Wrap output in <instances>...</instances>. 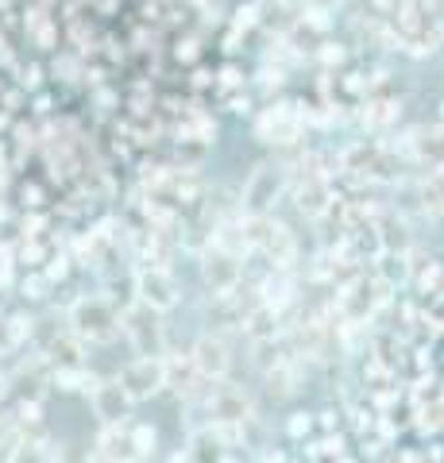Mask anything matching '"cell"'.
Returning <instances> with one entry per match:
<instances>
[{
  "label": "cell",
  "mask_w": 444,
  "mask_h": 463,
  "mask_svg": "<svg viewBox=\"0 0 444 463\" xmlns=\"http://www.w3.org/2000/svg\"><path fill=\"white\" fill-rule=\"evenodd\" d=\"M209 410H213V417H217V425H243L251 417L248 398H243L240 390H228V386L213 390V394H209Z\"/></svg>",
  "instance_id": "9c48e42d"
},
{
  "label": "cell",
  "mask_w": 444,
  "mask_h": 463,
  "mask_svg": "<svg viewBox=\"0 0 444 463\" xmlns=\"http://www.w3.org/2000/svg\"><path fill=\"white\" fill-rule=\"evenodd\" d=\"M221 444H224V437H221V432H213V429L194 432V440H190V459H194V463H221V459H224Z\"/></svg>",
  "instance_id": "2e32d148"
},
{
  "label": "cell",
  "mask_w": 444,
  "mask_h": 463,
  "mask_svg": "<svg viewBox=\"0 0 444 463\" xmlns=\"http://www.w3.org/2000/svg\"><path fill=\"white\" fill-rule=\"evenodd\" d=\"M5 463H54V456L47 452V444H32L27 437H20V444L12 448V456Z\"/></svg>",
  "instance_id": "ac0fdd59"
},
{
  "label": "cell",
  "mask_w": 444,
  "mask_h": 463,
  "mask_svg": "<svg viewBox=\"0 0 444 463\" xmlns=\"http://www.w3.org/2000/svg\"><path fill=\"white\" fill-rule=\"evenodd\" d=\"M70 328L78 340H112L120 328V317L112 313L105 298H81L70 306Z\"/></svg>",
  "instance_id": "7a4b0ae2"
},
{
  "label": "cell",
  "mask_w": 444,
  "mask_h": 463,
  "mask_svg": "<svg viewBox=\"0 0 444 463\" xmlns=\"http://www.w3.org/2000/svg\"><path fill=\"white\" fill-rule=\"evenodd\" d=\"M190 364L197 367V374H202L205 383H221L228 367H232V355H228V344L221 336H202L190 352Z\"/></svg>",
  "instance_id": "52a82bcc"
},
{
  "label": "cell",
  "mask_w": 444,
  "mask_h": 463,
  "mask_svg": "<svg viewBox=\"0 0 444 463\" xmlns=\"http://www.w3.org/2000/svg\"><path fill=\"white\" fill-rule=\"evenodd\" d=\"M340 309H344L348 321H367V313L375 309V294H371V286L367 282H352L340 294Z\"/></svg>",
  "instance_id": "8fae6325"
},
{
  "label": "cell",
  "mask_w": 444,
  "mask_h": 463,
  "mask_svg": "<svg viewBox=\"0 0 444 463\" xmlns=\"http://www.w3.org/2000/svg\"><path fill=\"white\" fill-rule=\"evenodd\" d=\"M440 274H444L440 263H433V259H429V267L421 270V286H437V282H440Z\"/></svg>",
  "instance_id": "7402d4cb"
},
{
  "label": "cell",
  "mask_w": 444,
  "mask_h": 463,
  "mask_svg": "<svg viewBox=\"0 0 444 463\" xmlns=\"http://www.w3.org/2000/svg\"><path fill=\"white\" fill-rule=\"evenodd\" d=\"M120 386L132 402H147L159 390H166V359L163 355H139L120 371Z\"/></svg>",
  "instance_id": "3957f363"
},
{
  "label": "cell",
  "mask_w": 444,
  "mask_h": 463,
  "mask_svg": "<svg viewBox=\"0 0 444 463\" xmlns=\"http://www.w3.org/2000/svg\"><path fill=\"white\" fill-rule=\"evenodd\" d=\"M136 301L151 306L155 313H166L182 301V286L166 267H143L136 274Z\"/></svg>",
  "instance_id": "277c9868"
},
{
  "label": "cell",
  "mask_w": 444,
  "mask_h": 463,
  "mask_svg": "<svg viewBox=\"0 0 444 463\" xmlns=\"http://www.w3.org/2000/svg\"><path fill=\"white\" fill-rule=\"evenodd\" d=\"M294 301V282L286 279V274H270V279H263L260 286V306L270 309V313H279L286 309Z\"/></svg>",
  "instance_id": "7c38bea8"
},
{
  "label": "cell",
  "mask_w": 444,
  "mask_h": 463,
  "mask_svg": "<svg viewBox=\"0 0 444 463\" xmlns=\"http://www.w3.org/2000/svg\"><path fill=\"white\" fill-rule=\"evenodd\" d=\"M47 289H51V279H47V274H35V279L24 282V298L39 301V298H47Z\"/></svg>",
  "instance_id": "ffe728a7"
},
{
  "label": "cell",
  "mask_w": 444,
  "mask_h": 463,
  "mask_svg": "<svg viewBox=\"0 0 444 463\" xmlns=\"http://www.w3.org/2000/svg\"><path fill=\"white\" fill-rule=\"evenodd\" d=\"M5 216H8V209H5V205H0V221H5Z\"/></svg>",
  "instance_id": "cb8c5ba5"
},
{
  "label": "cell",
  "mask_w": 444,
  "mask_h": 463,
  "mask_svg": "<svg viewBox=\"0 0 444 463\" xmlns=\"http://www.w3.org/2000/svg\"><path fill=\"white\" fill-rule=\"evenodd\" d=\"M32 317H24V313H12V317H0V355H8V352H16V347L32 336Z\"/></svg>",
  "instance_id": "5bb4252c"
},
{
  "label": "cell",
  "mask_w": 444,
  "mask_h": 463,
  "mask_svg": "<svg viewBox=\"0 0 444 463\" xmlns=\"http://www.w3.org/2000/svg\"><path fill=\"white\" fill-rule=\"evenodd\" d=\"M240 279H243L240 255H228V251H221V248H213V251L202 259V282H205V286H209L217 298L236 294Z\"/></svg>",
  "instance_id": "8992f818"
},
{
  "label": "cell",
  "mask_w": 444,
  "mask_h": 463,
  "mask_svg": "<svg viewBox=\"0 0 444 463\" xmlns=\"http://www.w3.org/2000/svg\"><path fill=\"white\" fill-rule=\"evenodd\" d=\"M128 444H132L136 456H151L155 448H159V429L155 425H136L132 432H128Z\"/></svg>",
  "instance_id": "d6986e66"
},
{
  "label": "cell",
  "mask_w": 444,
  "mask_h": 463,
  "mask_svg": "<svg viewBox=\"0 0 444 463\" xmlns=\"http://www.w3.org/2000/svg\"><path fill=\"white\" fill-rule=\"evenodd\" d=\"M213 248H221L228 255H248L251 243H248V232H243V221H224L217 224V232H213Z\"/></svg>",
  "instance_id": "4fadbf2b"
},
{
  "label": "cell",
  "mask_w": 444,
  "mask_h": 463,
  "mask_svg": "<svg viewBox=\"0 0 444 463\" xmlns=\"http://www.w3.org/2000/svg\"><path fill=\"white\" fill-rule=\"evenodd\" d=\"M325 205H328V190H325V182L309 178V182L302 185V190H298V209L309 213V216H317V213H325Z\"/></svg>",
  "instance_id": "e0dca14e"
},
{
  "label": "cell",
  "mask_w": 444,
  "mask_h": 463,
  "mask_svg": "<svg viewBox=\"0 0 444 463\" xmlns=\"http://www.w3.org/2000/svg\"><path fill=\"white\" fill-rule=\"evenodd\" d=\"M282 185H286V170L282 166H270V163L255 166L248 185H243V213H248V216H263L279 201Z\"/></svg>",
  "instance_id": "5b68a950"
},
{
  "label": "cell",
  "mask_w": 444,
  "mask_h": 463,
  "mask_svg": "<svg viewBox=\"0 0 444 463\" xmlns=\"http://www.w3.org/2000/svg\"><path fill=\"white\" fill-rule=\"evenodd\" d=\"M260 136L267 143H294L302 136V120L290 109H270L267 116H260Z\"/></svg>",
  "instance_id": "30bf717a"
},
{
  "label": "cell",
  "mask_w": 444,
  "mask_h": 463,
  "mask_svg": "<svg viewBox=\"0 0 444 463\" xmlns=\"http://www.w3.org/2000/svg\"><path fill=\"white\" fill-rule=\"evenodd\" d=\"M371 5H375V12H398L402 0H371Z\"/></svg>",
  "instance_id": "603a6c76"
},
{
  "label": "cell",
  "mask_w": 444,
  "mask_h": 463,
  "mask_svg": "<svg viewBox=\"0 0 444 463\" xmlns=\"http://www.w3.org/2000/svg\"><path fill=\"white\" fill-rule=\"evenodd\" d=\"M93 413L101 417V425H120L128 410H132V398H128V390L120 386V379H112V383H97L93 386Z\"/></svg>",
  "instance_id": "ba28073f"
},
{
  "label": "cell",
  "mask_w": 444,
  "mask_h": 463,
  "mask_svg": "<svg viewBox=\"0 0 444 463\" xmlns=\"http://www.w3.org/2000/svg\"><path fill=\"white\" fill-rule=\"evenodd\" d=\"M101 383L93 371H85V367H78V364H66V367H59L54 371V386L59 390H66V394H93V386Z\"/></svg>",
  "instance_id": "9a60e30c"
},
{
  "label": "cell",
  "mask_w": 444,
  "mask_h": 463,
  "mask_svg": "<svg viewBox=\"0 0 444 463\" xmlns=\"http://www.w3.org/2000/svg\"><path fill=\"white\" fill-rule=\"evenodd\" d=\"M120 328H124V336L132 340L136 355H163V347H166V332H163L159 313H155L151 306H143V301H136V306H128V309L120 313Z\"/></svg>",
  "instance_id": "6da1fadb"
},
{
  "label": "cell",
  "mask_w": 444,
  "mask_h": 463,
  "mask_svg": "<svg viewBox=\"0 0 444 463\" xmlns=\"http://www.w3.org/2000/svg\"><path fill=\"white\" fill-rule=\"evenodd\" d=\"M309 425H313V417H309V413H294V421H290V437H306Z\"/></svg>",
  "instance_id": "44dd1931"
}]
</instances>
